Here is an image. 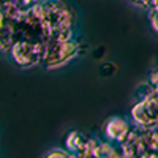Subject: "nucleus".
<instances>
[{
	"mask_svg": "<svg viewBox=\"0 0 158 158\" xmlns=\"http://www.w3.org/2000/svg\"><path fill=\"white\" fill-rule=\"evenodd\" d=\"M152 92H153V87L149 82H142L136 89V97H138V100H142V98H146L147 95H150Z\"/></svg>",
	"mask_w": 158,
	"mask_h": 158,
	"instance_id": "11",
	"label": "nucleus"
},
{
	"mask_svg": "<svg viewBox=\"0 0 158 158\" xmlns=\"http://www.w3.org/2000/svg\"><path fill=\"white\" fill-rule=\"evenodd\" d=\"M130 117H131V122H133L135 127H139V128H152V127H156L147 115V112L144 111L141 101L138 100V103H135V106L130 109Z\"/></svg>",
	"mask_w": 158,
	"mask_h": 158,
	"instance_id": "8",
	"label": "nucleus"
},
{
	"mask_svg": "<svg viewBox=\"0 0 158 158\" xmlns=\"http://www.w3.org/2000/svg\"><path fill=\"white\" fill-rule=\"evenodd\" d=\"M147 82L153 87V90H156V92H158V68H156V70H153V71L149 74Z\"/></svg>",
	"mask_w": 158,
	"mask_h": 158,
	"instance_id": "14",
	"label": "nucleus"
},
{
	"mask_svg": "<svg viewBox=\"0 0 158 158\" xmlns=\"http://www.w3.org/2000/svg\"><path fill=\"white\" fill-rule=\"evenodd\" d=\"M44 41H30V40H16L10 49V56L18 67L30 68L33 65L41 63Z\"/></svg>",
	"mask_w": 158,
	"mask_h": 158,
	"instance_id": "3",
	"label": "nucleus"
},
{
	"mask_svg": "<svg viewBox=\"0 0 158 158\" xmlns=\"http://www.w3.org/2000/svg\"><path fill=\"white\" fill-rule=\"evenodd\" d=\"M35 3H41V2H46V0H33Z\"/></svg>",
	"mask_w": 158,
	"mask_h": 158,
	"instance_id": "20",
	"label": "nucleus"
},
{
	"mask_svg": "<svg viewBox=\"0 0 158 158\" xmlns=\"http://www.w3.org/2000/svg\"><path fill=\"white\" fill-rule=\"evenodd\" d=\"M97 138L87 136L82 131L73 130L65 138V149L73 155H84V156H92L98 146Z\"/></svg>",
	"mask_w": 158,
	"mask_h": 158,
	"instance_id": "4",
	"label": "nucleus"
},
{
	"mask_svg": "<svg viewBox=\"0 0 158 158\" xmlns=\"http://www.w3.org/2000/svg\"><path fill=\"white\" fill-rule=\"evenodd\" d=\"M122 150V158H139L141 153L146 152L144 144L141 139V128L133 127V130L128 133V136L118 144Z\"/></svg>",
	"mask_w": 158,
	"mask_h": 158,
	"instance_id": "6",
	"label": "nucleus"
},
{
	"mask_svg": "<svg viewBox=\"0 0 158 158\" xmlns=\"http://www.w3.org/2000/svg\"><path fill=\"white\" fill-rule=\"evenodd\" d=\"M133 122H130L128 118L120 117V115H114L108 118L103 125V139H106L114 144H120L131 130H133Z\"/></svg>",
	"mask_w": 158,
	"mask_h": 158,
	"instance_id": "5",
	"label": "nucleus"
},
{
	"mask_svg": "<svg viewBox=\"0 0 158 158\" xmlns=\"http://www.w3.org/2000/svg\"><path fill=\"white\" fill-rule=\"evenodd\" d=\"M90 158H95V156H90Z\"/></svg>",
	"mask_w": 158,
	"mask_h": 158,
	"instance_id": "21",
	"label": "nucleus"
},
{
	"mask_svg": "<svg viewBox=\"0 0 158 158\" xmlns=\"http://www.w3.org/2000/svg\"><path fill=\"white\" fill-rule=\"evenodd\" d=\"M139 101H141V104H142L144 111L147 112L149 118H150L155 125H158V92L153 90L150 95H147L146 98H142V100H139Z\"/></svg>",
	"mask_w": 158,
	"mask_h": 158,
	"instance_id": "9",
	"label": "nucleus"
},
{
	"mask_svg": "<svg viewBox=\"0 0 158 158\" xmlns=\"http://www.w3.org/2000/svg\"><path fill=\"white\" fill-rule=\"evenodd\" d=\"M77 54H79V44L76 43L74 38L68 40V41H62V43H46L41 63L46 68L54 70V68L67 65Z\"/></svg>",
	"mask_w": 158,
	"mask_h": 158,
	"instance_id": "2",
	"label": "nucleus"
},
{
	"mask_svg": "<svg viewBox=\"0 0 158 158\" xmlns=\"http://www.w3.org/2000/svg\"><path fill=\"white\" fill-rule=\"evenodd\" d=\"M5 21H6V18L2 15V11H0V30H2V27L5 25Z\"/></svg>",
	"mask_w": 158,
	"mask_h": 158,
	"instance_id": "18",
	"label": "nucleus"
},
{
	"mask_svg": "<svg viewBox=\"0 0 158 158\" xmlns=\"http://www.w3.org/2000/svg\"><path fill=\"white\" fill-rule=\"evenodd\" d=\"M141 139L146 152H158V125L152 128H141Z\"/></svg>",
	"mask_w": 158,
	"mask_h": 158,
	"instance_id": "10",
	"label": "nucleus"
},
{
	"mask_svg": "<svg viewBox=\"0 0 158 158\" xmlns=\"http://www.w3.org/2000/svg\"><path fill=\"white\" fill-rule=\"evenodd\" d=\"M139 158H158V152H152V150H147L139 155Z\"/></svg>",
	"mask_w": 158,
	"mask_h": 158,
	"instance_id": "16",
	"label": "nucleus"
},
{
	"mask_svg": "<svg viewBox=\"0 0 158 158\" xmlns=\"http://www.w3.org/2000/svg\"><path fill=\"white\" fill-rule=\"evenodd\" d=\"M30 10L44 24L48 32L54 29L73 27L74 24V15L71 8L62 0H46V2L32 5Z\"/></svg>",
	"mask_w": 158,
	"mask_h": 158,
	"instance_id": "1",
	"label": "nucleus"
},
{
	"mask_svg": "<svg viewBox=\"0 0 158 158\" xmlns=\"http://www.w3.org/2000/svg\"><path fill=\"white\" fill-rule=\"evenodd\" d=\"M128 2H131L133 5H136V6H139V8L149 10V6H150V2H152V0H128Z\"/></svg>",
	"mask_w": 158,
	"mask_h": 158,
	"instance_id": "15",
	"label": "nucleus"
},
{
	"mask_svg": "<svg viewBox=\"0 0 158 158\" xmlns=\"http://www.w3.org/2000/svg\"><path fill=\"white\" fill-rule=\"evenodd\" d=\"M71 158H90V156H84V155H73V153H71Z\"/></svg>",
	"mask_w": 158,
	"mask_h": 158,
	"instance_id": "19",
	"label": "nucleus"
},
{
	"mask_svg": "<svg viewBox=\"0 0 158 158\" xmlns=\"http://www.w3.org/2000/svg\"><path fill=\"white\" fill-rule=\"evenodd\" d=\"M158 11V0H152V2H150V6H149V10L147 11Z\"/></svg>",
	"mask_w": 158,
	"mask_h": 158,
	"instance_id": "17",
	"label": "nucleus"
},
{
	"mask_svg": "<svg viewBox=\"0 0 158 158\" xmlns=\"http://www.w3.org/2000/svg\"><path fill=\"white\" fill-rule=\"evenodd\" d=\"M44 158H71V153L67 149H54V150H51Z\"/></svg>",
	"mask_w": 158,
	"mask_h": 158,
	"instance_id": "12",
	"label": "nucleus"
},
{
	"mask_svg": "<svg viewBox=\"0 0 158 158\" xmlns=\"http://www.w3.org/2000/svg\"><path fill=\"white\" fill-rule=\"evenodd\" d=\"M149 13V21H150V25H152V29L153 32L158 35V11H147Z\"/></svg>",
	"mask_w": 158,
	"mask_h": 158,
	"instance_id": "13",
	"label": "nucleus"
},
{
	"mask_svg": "<svg viewBox=\"0 0 158 158\" xmlns=\"http://www.w3.org/2000/svg\"><path fill=\"white\" fill-rule=\"evenodd\" d=\"M92 156H95V158H122V150H120L118 144L109 142L106 139H100Z\"/></svg>",
	"mask_w": 158,
	"mask_h": 158,
	"instance_id": "7",
	"label": "nucleus"
}]
</instances>
